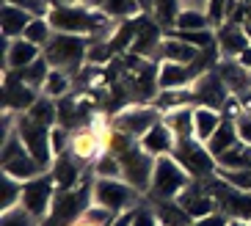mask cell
Listing matches in <instances>:
<instances>
[{"mask_svg": "<svg viewBox=\"0 0 251 226\" xmlns=\"http://www.w3.org/2000/svg\"><path fill=\"white\" fill-rule=\"evenodd\" d=\"M47 20L58 33H75V36H86L94 42H108L116 30L113 25L116 20L91 3H55Z\"/></svg>", "mask_w": 251, "mask_h": 226, "instance_id": "1", "label": "cell"}, {"mask_svg": "<svg viewBox=\"0 0 251 226\" xmlns=\"http://www.w3.org/2000/svg\"><path fill=\"white\" fill-rule=\"evenodd\" d=\"M94 39L75 36V33H52V39L47 42V47L42 50V55L47 58V64L52 69L67 72L69 77H77L83 72V66L89 64V47Z\"/></svg>", "mask_w": 251, "mask_h": 226, "instance_id": "2", "label": "cell"}, {"mask_svg": "<svg viewBox=\"0 0 251 226\" xmlns=\"http://www.w3.org/2000/svg\"><path fill=\"white\" fill-rule=\"evenodd\" d=\"M193 182V176L182 168V163L174 154H163L155 160V174H152V185H149V201H174L188 185Z\"/></svg>", "mask_w": 251, "mask_h": 226, "instance_id": "3", "label": "cell"}, {"mask_svg": "<svg viewBox=\"0 0 251 226\" xmlns=\"http://www.w3.org/2000/svg\"><path fill=\"white\" fill-rule=\"evenodd\" d=\"M163 122V110L155 102H133L122 108L119 113H113V130L125 132L130 138L141 141L152 127Z\"/></svg>", "mask_w": 251, "mask_h": 226, "instance_id": "4", "label": "cell"}, {"mask_svg": "<svg viewBox=\"0 0 251 226\" xmlns=\"http://www.w3.org/2000/svg\"><path fill=\"white\" fill-rule=\"evenodd\" d=\"M138 199H141V193L133 185H127L125 179H94V188H91V201L97 207L111 210L113 215L135 210Z\"/></svg>", "mask_w": 251, "mask_h": 226, "instance_id": "5", "label": "cell"}, {"mask_svg": "<svg viewBox=\"0 0 251 226\" xmlns=\"http://www.w3.org/2000/svg\"><path fill=\"white\" fill-rule=\"evenodd\" d=\"M14 132L20 135V141L25 144V149H28L39 163H42V168L50 171L52 163H55V154H52V146H50V127L36 124L28 113H17Z\"/></svg>", "mask_w": 251, "mask_h": 226, "instance_id": "6", "label": "cell"}, {"mask_svg": "<svg viewBox=\"0 0 251 226\" xmlns=\"http://www.w3.org/2000/svg\"><path fill=\"white\" fill-rule=\"evenodd\" d=\"M207 185H210L215 201H218V212H224L229 221H251V193L249 190L232 188L218 174L207 176Z\"/></svg>", "mask_w": 251, "mask_h": 226, "instance_id": "7", "label": "cell"}, {"mask_svg": "<svg viewBox=\"0 0 251 226\" xmlns=\"http://www.w3.org/2000/svg\"><path fill=\"white\" fill-rule=\"evenodd\" d=\"M174 157L182 163V168L193 176V179H207V176H213L215 168H218V163H215V157L210 154L207 144H201V141H196V138L177 141Z\"/></svg>", "mask_w": 251, "mask_h": 226, "instance_id": "8", "label": "cell"}, {"mask_svg": "<svg viewBox=\"0 0 251 226\" xmlns=\"http://www.w3.org/2000/svg\"><path fill=\"white\" fill-rule=\"evenodd\" d=\"M55 193H58V185H55L52 174L47 171V174H42V176H36V179H30V182L23 185V201H20V204H23L33 218L45 221L52 210Z\"/></svg>", "mask_w": 251, "mask_h": 226, "instance_id": "9", "label": "cell"}, {"mask_svg": "<svg viewBox=\"0 0 251 226\" xmlns=\"http://www.w3.org/2000/svg\"><path fill=\"white\" fill-rule=\"evenodd\" d=\"M191 97H193L196 108H213V110H224V105L232 100L226 83L221 80V75L215 72V69L199 75L191 83Z\"/></svg>", "mask_w": 251, "mask_h": 226, "instance_id": "10", "label": "cell"}, {"mask_svg": "<svg viewBox=\"0 0 251 226\" xmlns=\"http://www.w3.org/2000/svg\"><path fill=\"white\" fill-rule=\"evenodd\" d=\"M163 36H166V28L160 22L152 20V14H144L138 17V33L133 39V47L130 52L138 55V58H147V61H160V44Z\"/></svg>", "mask_w": 251, "mask_h": 226, "instance_id": "11", "label": "cell"}, {"mask_svg": "<svg viewBox=\"0 0 251 226\" xmlns=\"http://www.w3.org/2000/svg\"><path fill=\"white\" fill-rule=\"evenodd\" d=\"M39 94L42 91L23 83L17 72H3V110H8V113H28L30 105L39 100Z\"/></svg>", "mask_w": 251, "mask_h": 226, "instance_id": "12", "label": "cell"}, {"mask_svg": "<svg viewBox=\"0 0 251 226\" xmlns=\"http://www.w3.org/2000/svg\"><path fill=\"white\" fill-rule=\"evenodd\" d=\"M177 201L182 204V210L188 212L193 221L204 218V215H210V212L218 210V201H215V196H213V190H210V185H207V179H193V182L177 196Z\"/></svg>", "mask_w": 251, "mask_h": 226, "instance_id": "13", "label": "cell"}, {"mask_svg": "<svg viewBox=\"0 0 251 226\" xmlns=\"http://www.w3.org/2000/svg\"><path fill=\"white\" fill-rule=\"evenodd\" d=\"M42 58V47L30 44L25 36L6 39L3 36V72H23L25 66Z\"/></svg>", "mask_w": 251, "mask_h": 226, "instance_id": "14", "label": "cell"}, {"mask_svg": "<svg viewBox=\"0 0 251 226\" xmlns=\"http://www.w3.org/2000/svg\"><path fill=\"white\" fill-rule=\"evenodd\" d=\"M83 168H86V163L80 157H75L72 152H67V154H61V157H55L50 174L55 179V185H58V190H75L86 182L83 179Z\"/></svg>", "mask_w": 251, "mask_h": 226, "instance_id": "15", "label": "cell"}, {"mask_svg": "<svg viewBox=\"0 0 251 226\" xmlns=\"http://www.w3.org/2000/svg\"><path fill=\"white\" fill-rule=\"evenodd\" d=\"M215 44H218L221 58H237L243 50L251 47V39H249V33H246L243 25L224 22L221 28H215Z\"/></svg>", "mask_w": 251, "mask_h": 226, "instance_id": "16", "label": "cell"}, {"mask_svg": "<svg viewBox=\"0 0 251 226\" xmlns=\"http://www.w3.org/2000/svg\"><path fill=\"white\" fill-rule=\"evenodd\" d=\"M69 152H72L75 157H80L86 166H91V163H94L97 157L105 152V144L100 141V132L94 130V124L75 130V135H72V149H69Z\"/></svg>", "mask_w": 251, "mask_h": 226, "instance_id": "17", "label": "cell"}, {"mask_svg": "<svg viewBox=\"0 0 251 226\" xmlns=\"http://www.w3.org/2000/svg\"><path fill=\"white\" fill-rule=\"evenodd\" d=\"M196 75L191 66L185 64H171V61H157V88L160 91H174V88H191Z\"/></svg>", "mask_w": 251, "mask_h": 226, "instance_id": "18", "label": "cell"}, {"mask_svg": "<svg viewBox=\"0 0 251 226\" xmlns=\"http://www.w3.org/2000/svg\"><path fill=\"white\" fill-rule=\"evenodd\" d=\"M215 72L221 75V80L226 83L229 94L232 97H240L246 91H251V75L246 66H240L235 58H221L218 66H215Z\"/></svg>", "mask_w": 251, "mask_h": 226, "instance_id": "19", "label": "cell"}, {"mask_svg": "<svg viewBox=\"0 0 251 226\" xmlns=\"http://www.w3.org/2000/svg\"><path fill=\"white\" fill-rule=\"evenodd\" d=\"M138 144H141V149L149 152L152 157H163V154H174V149H177V135L160 122L157 127H152Z\"/></svg>", "mask_w": 251, "mask_h": 226, "instance_id": "20", "label": "cell"}, {"mask_svg": "<svg viewBox=\"0 0 251 226\" xmlns=\"http://www.w3.org/2000/svg\"><path fill=\"white\" fill-rule=\"evenodd\" d=\"M33 22V14L25 11L20 6H11V3H3V11H0V30L6 39H20L25 36L28 25Z\"/></svg>", "mask_w": 251, "mask_h": 226, "instance_id": "21", "label": "cell"}, {"mask_svg": "<svg viewBox=\"0 0 251 226\" xmlns=\"http://www.w3.org/2000/svg\"><path fill=\"white\" fill-rule=\"evenodd\" d=\"M3 174L14 176V179H20V182H30V179H36V176L47 174V171L42 168V163L25 149L23 154H17V157H11V160H3Z\"/></svg>", "mask_w": 251, "mask_h": 226, "instance_id": "22", "label": "cell"}, {"mask_svg": "<svg viewBox=\"0 0 251 226\" xmlns=\"http://www.w3.org/2000/svg\"><path fill=\"white\" fill-rule=\"evenodd\" d=\"M199 52L196 47H191L188 42H182V39L171 36V33H166L163 36V44H160V61H171V64H185L191 66L193 61L199 58Z\"/></svg>", "mask_w": 251, "mask_h": 226, "instance_id": "23", "label": "cell"}, {"mask_svg": "<svg viewBox=\"0 0 251 226\" xmlns=\"http://www.w3.org/2000/svg\"><path fill=\"white\" fill-rule=\"evenodd\" d=\"M193 110H196V105H182V108L163 113V124L177 135V141L193 138Z\"/></svg>", "mask_w": 251, "mask_h": 226, "instance_id": "24", "label": "cell"}, {"mask_svg": "<svg viewBox=\"0 0 251 226\" xmlns=\"http://www.w3.org/2000/svg\"><path fill=\"white\" fill-rule=\"evenodd\" d=\"M224 122V113L221 110H213V108H196L193 110V138L207 144V141L215 135V130L221 127Z\"/></svg>", "mask_w": 251, "mask_h": 226, "instance_id": "25", "label": "cell"}, {"mask_svg": "<svg viewBox=\"0 0 251 226\" xmlns=\"http://www.w3.org/2000/svg\"><path fill=\"white\" fill-rule=\"evenodd\" d=\"M240 144V135H237V127H235V119H229V116H224V122H221V127L215 130V135L210 141H207V149H210V154H213L215 160L221 157L224 152H229L232 146H237Z\"/></svg>", "mask_w": 251, "mask_h": 226, "instance_id": "26", "label": "cell"}, {"mask_svg": "<svg viewBox=\"0 0 251 226\" xmlns=\"http://www.w3.org/2000/svg\"><path fill=\"white\" fill-rule=\"evenodd\" d=\"M152 210H155L160 226H193V218L182 210L177 199L174 201H152Z\"/></svg>", "mask_w": 251, "mask_h": 226, "instance_id": "27", "label": "cell"}, {"mask_svg": "<svg viewBox=\"0 0 251 226\" xmlns=\"http://www.w3.org/2000/svg\"><path fill=\"white\" fill-rule=\"evenodd\" d=\"M28 116L36 124H42V127H55L58 124V102L47 94H39V100L30 105Z\"/></svg>", "mask_w": 251, "mask_h": 226, "instance_id": "28", "label": "cell"}, {"mask_svg": "<svg viewBox=\"0 0 251 226\" xmlns=\"http://www.w3.org/2000/svg\"><path fill=\"white\" fill-rule=\"evenodd\" d=\"M89 168H91V174H94V179H122V160L111 149H105Z\"/></svg>", "mask_w": 251, "mask_h": 226, "instance_id": "29", "label": "cell"}, {"mask_svg": "<svg viewBox=\"0 0 251 226\" xmlns=\"http://www.w3.org/2000/svg\"><path fill=\"white\" fill-rule=\"evenodd\" d=\"M100 8L113 20H133V17L144 14L141 0H100Z\"/></svg>", "mask_w": 251, "mask_h": 226, "instance_id": "30", "label": "cell"}, {"mask_svg": "<svg viewBox=\"0 0 251 226\" xmlns=\"http://www.w3.org/2000/svg\"><path fill=\"white\" fill-rule=\"evenodd\" d=\"M23 185L25 182L3 174V179H0V210L3 212L11 210V207H20V201H23Z\"/></svg>", "mask_w": 251, "mask_h": 226, "instance_id": "31", "label": "cell"}, {"mask_svg": "<svg viewBox=\"0 0 251 226\" xmlns=\"http://www.w3.org/2000/svg\"><path fill=\"white\" fill-rule=\"evenodd\" d=\"M50 69H52V66L47 64V58L42 55L39 61H33L30 66H25L23 72H17V75H20V80H23V83H28L30 88H36V91H42V88H45L47 75H50Z\"/></svg>", "mask_w": 251, "mask_h": 226, "instance_id": "32", "label": "cell"}, {"mask_svg": "<svg viewBox=\"0 0 251 226\" xmlns=\"http://www.w3.org/2000/svg\"><path fill=\"white\" fill-rule=\"evenodd\" d=\"M201 28H213L207 11H201V8H182L171 30H201Z\"/></svg>", "mask_w": 251, "mask_h": 226, "instance_id": "33", "label": "cell"}, {"mask_svg": "<svg viewBox=\"0 0 251 226\" xmlns=\"http://www.w3.org/2000/svg\"><path fill=\"white\" fill-rule=\"evenodd\" d=\"M215 163H218V168H251V146L240 141L229 152H224Z\"/></svg>", "mask_w": 251, "mask_h": 226, "instance_id": "34", "label": "cell"}, {"mask_svg": "<svg viewBox=\"0 0 251 226\" xmlns=\"http://www.w3.org/2000/svg\"><path fill=\"white\" fill-rule=\"evenodd\" d=\"M171 36L188 42L196 50H207V47H215V28H201V30H166Z\"/></svg>", "mask_w": 251, "mask_h": 226, "instance_id": "35", "label": "cell"}, {"mask_svg": "<svg viewBox=\"0 0 251 226\" xmlns=\"http://www.w3.org/2000/svg\"><path fill=\"white\" fill-rule=\"evenodd\" d=\"M69 91H72V77H69L67 72H61V69H50L42 94L52 97V100H61V97H67Z\"/></svg>", "mask_w": 251, "mask_h": 226, "instance_id": "36", "label": "cell"}, {"mask_svg": "<svg viewBox=\"0 0 251 226\" xmlns=\"http://www.w3.org/2000/svg\"><path fill=\"white\" fill-rule=\"evenodd\" d=\"M52 25H50V20L47 17H33V22L28 25V30H25V39H28L30 44H36V47H42L45 50L47 47V42L52 39Z\"/></svg>", "mask_w": 251, "mask_h": 226, "instance_id": "37", "label": "cell"}, {"mask_svg": "<svg viewBox=\"0 0 251 226\" xmlns=\"http://www.w3.org/2000/svg\"><path fill=\"white\" fill-rule=\"evenodd\" d=\"M113 221H116V215H113L111 210L91 204L89 210H86V212L80 215V218L75 221V224H69V226H111Z\"/></svg>", "mask_w": 251, "mask_h": 226, "instance_id": "38", "label": "cell"}, {"mask_svg": "<svg viewBox=\"0 0 251 226\" xmlns=\"http://www.w3.org/2000/svg\"><path fill=\"white\" fill-rule=\"evenodd\" d=\"M215 174L221 176L224 182H229L232 188L251 193V168H215Z\"/></svg>", "mask_w": 251, "mask_h": 226, "instance_id": "39", "label": "cell"}, {"mask_svg": "<svg viewBox=\"0 0 251 226\" xmlns=\"http://www.w3.org/2000/svg\"><path fill=\"white\" fill-rule=\"evenodd\" d=\"M0 226H42V221L33 218V215H30V212L20 204V207H11V210L3 212Z\"/></svg>", "mask_w": 251, "mask_h": 226, "instance_id": "40", "label": "cell"}, {"mask_svg": "<svg viewBox=\"0 0 251 226\" xmlns=\"http://www.w3.org/2000/svg\"><path fill=\"white\" fill-rule=\"evenodd\" d=\"M72 130H67V127H61V124H55V127H50V146H52V154L55 157H61V154H67L69 149H72Z\"/></svg>", "mask_w": 251, "mask_h": 226, "instance_id": "41", "label": "cell"}, {"mask_svg": "<svg viewBox=\"0 0 251 226\" xmlns=\"http://www.w3.org/2000/svg\"><path fill=\"white\" fill-rule=\"evenodd\" d=\"M113 58H116V52H113L111 42H91V47H89V64L105 66V64H111Z\"/></svg>", "mask_w": 251, "mask_h": 226, "instance_id": "42", "label": "cell"}, {"mask_svg": "<svg viewBox=\"0 0 251 226\" xmlns=\"http://www.w3.org/2000/svg\"><path fill=\"white\" fill-rule=\"evenodd\" d=\"M130 226H160V221H157L155 210L152 207H135L133 210V224Z\"/></svg>", "mask_w": 251, "mask_h": 226, "instance_id": "43", "label": "cell"}, {"mask_svg": "<svg viewBox=\"0 0 251 226\" xmlns=\"http://www.w3.org/2000/svg\"><path fill=\"white\" fill-rule=\"evenodd\" d=\"M235 127H237V135H240V141L251 146V113H240V116L235 119Z\"/></svg>", "mask_w": 251, "mask_h": 226, "instance_id": "44", "label": "cell"}, {"mask_svg": "<svg viewBox=\"0 0 251 226\" xmlns=\"http://www.w3.org/2000/svg\"><path fill=\"white\" fill-rule=\"evenodd\" d=\"M193 226H229V218L224 212L215 210V212H210V215H204V218H196Z\"/></svg>", "mask_w": 251, "mask_h": 226, "instance_id": "45", "label": "cell"}, {"mask_svg": "<svg viewBox=\"0 0 251 226\" xmlns=\"http://www.w3.org/2000/svg\"><path fill=\"white\" fill-rule=\"evenodd\" d=\"M133 224V210H127V212H122V215H116V221H113L111 226H130Z\"/></svg>", "mask_w": 251, "mask_h": 226, "instance_id": "46", "label": "cell"}, {"mask_svg": "<svg viewBox=\"0 0 251 226\" xmlns=\"http://www.w3.org/2000/svg\"><path fill=\"white\" fill-rule=\"evenodd\" d=\"M179 3H182V8H201L204 11L210 0H179Z\"/></svg>", "mask_w": 251, "mask_h": 226, "instance_id": "47", "label": "cell"}, {"mask_svg": "<svg viewBox=\"0 0 251 226\" xmlns=\"http://www.w3.org/2000/svg\"><path fill=\"white\" fill-rule=\"evenodd\" d=\"M235 61H237L240 66H246V69L251 72V47H249V50H243V52H240V55H237Z\"/></svg>", "mask_w": 251, "mask_h": 226, "instance_id": "48", "label": "cell"}, {"mask_svg": "<svg viewBox=\"0 0 251 226\" xmlns=\"http://www.w3.org/2000/svg\"><path fill=\"white\" fill-rule=\"evenodd\" d=\"M249 75H251V72H249Z\"/></svg>", "mask_w": 251, "mask_h": 226, "instance_id": "49", "label": "cell"}]
</instances>
